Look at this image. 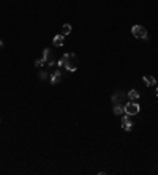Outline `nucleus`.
<instances>
[{
    "label": "nucleus",
    "mask_w": 158,
    "mask_h": 175,
    "mask_svg": "<svg viewBox=\"0 0 158 175\" xmlns=\"http://www.w3.org/2000/svg\"><path fill=\"white\" fill-rule=\"evenodd\" d=\"M41 59L44 60V63H46V65H49V66L55 65V62H54V59H52V55H51V49H48V48L43 51V57H41Z\"/></svg>",
    "instance_id": "obj_4"
},
{
    "label": "nucleus",
    "mask_w": 158,
    "mask_h": 175,
    "mask_svg": "<svg viewBox=\"0 0 158 175\" xmlns=\"http://www.w3.org/2000/svg\"><path fill=\"white\" fill-rule=\"evenodd\" d=\"M43 65H44V60H43V59H37V60H35V66H37V68L43 66Z\"/></svg>",
    "instance_id": "obj_13"
},
{
    "label": "nucleus",
    "mask_w": 158,
    "mask_h": 175,
    "mask_svg": "<svg viewBox=\"0 0 158 175\" xmlns=\"http://www.w3.org/2000/svg\"><path fill=\"white\" fill-rule=\"evenodd\" d=\"M57 65H59V66H65L68 71H76L79 63H78V59H76V55H74V54H65L62 59H60V62L57 63Z\"/></svg>",
    "instance_id": "obj_1"
},
{
    "label": "nucleus",
    "mask_w": 158,
    "mask_h": 175,
    "mask_svg": "<svg viewBox=\"0 0 158 175\" xmlns=\"http://www.w3.org/2000/svg\"><path fill=\"white\" fill-rule=\"evenodd\" d=\"M131 33L134 38H139V40H146L147 38V30L142 25H133Z\"/></svg>",
    "instance_id": "obj_2"
},
{
    "label": "nucleus",
    "mask_w": 158,
    "mask_h": 175,
    "mask_svg": "<svg viewBox=\"0 0 158 175\" xmlns=\"http://www.w3.org/2000/svg\"><path fill=\"white\" fill-rule=\"evenodd\" d=\"M60 33H62L63 37H67V35H70V33H71V25H70V24H65V25L62 27V32H60Z\"/></svg>",
    "instance_id": "obj_11"
},
{
    "label": "nucleus",
    "mask_w": 158,
    "mask_h": 175,
    "mask_svg": "<svg viewBox=\"0 0 158 175\" xmlns=\"http://www.w3.org/2000/svg\"><path fill=\"white\" fill-rule=\"evenodd\" d=\"M38 76H40V79H46V77H48L49 74L46 73V71H40V74H38Z\"/></svg>",
    "instance_id": "obj_14"
},
{
    "label": "nucleus",
    "mask_w": 158,
    "mask_h": 175,
    "mask_svg": "<svg viewBox=\"0 0 158 175\" xmlns=\"http://www.w3.org/2000/svg\"><path fill=\"white\" fill-rule=\"evenodd\" d=\"M131 101H136V99H139V92L138 90H130V93H128Z\"/></svg>",
    "instance_id": "obj_12"
},
{
    "label": "nucleus",
    "mask_w": 158,
    "mask_h": 175,
    "mask_svg": "<svg viewBox=\"0 0 158 175\" xmlns=\"http://www.w3.org/2000/svg\"><path fill=\"white\" fill-rule=\"evenodd\" d=\"M123 109H125V114H127V115H136V114H139V104L138 103H127Z\"/></svg>",
    "instance_id": "obj_3"
},
{
    "label": "nucleus",
    "mask_w": 158,
    "mask_h": 175,
    "mask_svg": "<svg viewBox=\"0 0 158 175\" xmlns=\"http://www.w3.org/2000/svg\"><path fill=\"white\" fill-rule=\"evenodd\" d=\"M122 128H123L125 131H131L133 123L130 121V117L128 115H123V119H122Z\"/></svg>",
    "instance_id": "obj_6"
},
{
    "label": "nucleus",
    "mask_w": 158,
    "mask_h": 175,
    "mask_svg": "<svg viewBox=\"0 0 158 175\" xmlns=\"http://www.w3.org/2000/svg\"><path fill=\"white\" fill-rule=\"evenodd\" d=\"M123 98H125V93H122V92H117V93L112 95V103H114V104H120Z\"/></svg>",
    "instance_id": "obj_8"
},
{
    "label": "nucleus",
    "mask_w": 158,
    "mask_h": 175,
    "mask_svg": "<svg viewBox=\"0 0 158 175\" xmlns=\"http://www.w3.org/2000/svg\"><path fill=\"white\" fill-rule=\"evenodd\" d=\"M144 82H146V85H155L157 84V79L155 77H152V76H144Z\"/></svg>",
    "instance_id": "obj_9"
},
{
    "label": "nucleus",
    "mask_w": 158,
    "mask_h": 175,
    "mask_svg": "<svg viewBox=\"0 0 158 175\" xmlns=\"http://www.w3.org/2000/svg\"><path fill=\"white\" fill-rule=\"evenodd\" d=\"M63 43H65V37H63L62 33L55 35V37L52 38V44L57 46V48H60V46H63Z\"/></svg>",
    "instance_id": "obj_5"
},
{
    "label": "nucleus",
    "mask_w": 158,
    "mask_h": 175,
    "mask_svg": "<svg viewBox=\"0 0 158 175\" xmlns=\"http://www.w3.org/2000/svg\"><path fill=\"white\" fill-rule=\"evenodd\" d=\"M2 46H3V41H0V48H2Z\"/></svg>",
    "instance_id": "obj_16"
},
{
    "label": "nucleus",
    "mask_w": 158,
    "mask_h": 175,
    "mask_svg": "<svg viewBox=\"0 0 158 175\" xmlns=\"http://www.w3.org/2000/svg\"><path fill=\"white\" fill-rule=\"evenodd\" d=\"M155 95L158 96V88H155Z\"/></svg>",
    "instance_id": "obj_15"
},
{
    "label": "nucleus",
    "mask_w": 158,
    "mask_h": 175,
    "mask_svg": "<svg viewBox=\"0 0 158 175\" xmlns=\"http://www.w3.org/2000/svg\"><path fill=\"white\" fill-rule=\"evenodd\" d=\"M114 114H116V115H123V114H125V109L122 107L120 104H114Z\"/></svg>",
    "instance_id": "obj_10"
},
{
    "label": "nucleus",
    "mask_w": 158,
    "mask_h": 175,
    "mask_svg": "<svg viewBox=\"0 0 158 175\" xmlns=\"http://www.w3.org/2000/svg\"><path fill=\"white\" fill-rule=\"evenodd\" d=\"M49 76H51L52 84H59V82L62 81V73H60V71H54L52 74H49Z\"/></svg>",
    "instance_id": "obj_7"
}]
</instances>
